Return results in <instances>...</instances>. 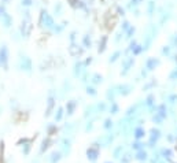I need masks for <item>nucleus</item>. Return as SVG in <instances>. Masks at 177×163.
<instances>
[{"instance_id":"f257e3e1","label":"nucleus","mask_w":177,"mask_h":163,"mask_svg":"<svg viewBox=\"0 0 177 163\" xmlns=\"http://www.w3.org/2000/svg\"><path fill=\"white\" fill-rule=\"evenodd\" d=\"M85 155H87V159L89 160V162H96V160L99 159V155H100L99 145H98V144H93L92 147L87 148Z\"/></svg>"},{"instance_id":"f03ea898","label":"nucleus","mask_w":177,"mask_h":163,"mask_svg":"<svg viewBox=\"0 0 177 163\" xmlns=\"http://www.w3.org/2000/svg\"><path fill=\"white\" fill-rule=\"evenodd\" d=\"M52 144H54V141H52V139H51V137H47V139H44V140H43L41 147H40V155L45 154V152H47L48 149L51 148V145H52Z\"/></svg>"},{"instance_id":"7ed1b4c3","label":"nucleus","mask_w":177,"mask_h":163,"mask_svg":"<svg viewBox=\"0 0 177 163\" xmlns=\"http://www.w3.org/2000/svg\"><path fill=\"white\" fill-rule=\"evenodd\" d=\"M62 158L63 155L60 151H52L50 154V156H48V163H59L62 160Z\"/></svg>"},{"instance_id":"20e7f679","label":"nucleus","mask_w":177,"mask_h":163,"mask_svg":"<svg viewBox=\"0 0 177 163\" xmlns=\"http://www.w3.org/2000/svg\"><path fill=\"white\" fill-rule=\"evenodd\" d=\"M54 106H55V100L54 97H50L47 101V113H45V117H50L52 113V110H54Z\"/></svg>"},{"instance_id":"39448f33","label":"nucleus","mask_w":177,"mask_h":163,"mask_svg":"<svg viewBox=\"0 0 177 163\" xmlns=\"http://www.w3.org/2000/svg\"><path fill=\"white\" fill-rule=\"evenodd\" d=\"M76 101L74 100H72V101H67V104H66V111H67V115H73V113H74V110H76Z\"/></svg>"},{"instance_id":"423d86ee","label":"nucleus","mask_w":177,"mask_h":163,"mask_svg":"<svg viewBox=\"0 0 177 163\" xmlns=\"http://www.w3.org/2000/svg\"><path fill=\"white\" fill-rule=\"evenodd\" d=\"M147 156H148V155H147V152L144 151V149H141V151H137V154H136V159L141 160V162L147 159Z\"/></svg>"},{"instance_id":"0eeeda50","label":"nucleus","mask_w":177,"mask_h":163,"mask_svg":"<svg viewBox=\"0 0 177 163\" xmlns=\"http://www.w3.org/2000/svg\"><path fill=\"white\" fill-rule=\"evenodd\" d=\"M30 148H32V142H26V144H24V147H22V154L29 155L30 154Z\"/></svg>"},{"instance_id":"6e6552de","label":"nucleus","mask_w":177,"mask_h":163,"mask_svg":"<svg viewBox=\"0 0 177 163\" xmlns=\"http://www.w3.org/2000/svg\"><path fill=\"white\" fill-rule=\"evenodd\" d=\"M122 151H124V148H122V147H118V148H115V149H114L113 155H114V158H115V159H120V158L122 156Z\"/></svg>"},{"instance_id":"1a4fd4ad","label":"nucleus","mask_w":177,"mask_h":163,"mask_svg":"<svg viewBox=\"0 0 177 163\" xmlns=\"http://www.w3.org/2000/svg\"><path fill=\"white\" fill-rule=\"evenodd\" d=\"M47 130H48V137H51V136H54L55 132H56V126H55V125H50Z\"/></svg>"},{"instance_id":"9d476101","label":"nucleus","mask_w":177,"mask_h":163,"mask_svg":"<svg viewBox=\"0 0 177 163\" xmlns=\"http://www.w3.org/2000/svg\"><path fill=\"white\" fill-rule=\"evenodd\" d=\"M62 118H63V110L59 107V108H58V111H56V114H55V121L59 122Z\"/></svg>"},{"instance_id":"9b49d317","label":"nucleus","mask_w":177,"mask_h":163,"mask_svg":"<svg viewBox=\"0 0 177 163\" xmlns=\"http://www.w3.org/2000/svg\"><path fill=\"white\" fill-rule=\"evenodd\" d=\"M143 136H144V130H143V129H140V128L136 129V132H135V137H136V139H141Z\"/></svg>"},{"instance_id":"f8f14e48","label":"nucleus","mask_w":177,"mask_h":163,"mask_svg":"<svg viewBox=\"0 0 177 163\" xmlns=\"http://www.w3.org/2000/svg\"><path fill=\"white\" fill-rule=\"evenodd\" d=\"M132 148L135 149V151H141V149H143V144H141V142H139V141H136L135 144L132 145Z\"/></svg>"},{"instance_id":"ddd939ff","label":"nucleus","mask_w":177,"mask_h":163,"mask_svg":"<svg viewBox=\"0 0 177 163\" xmlns=\"http://www.w3.org/2000/svg\"><path fill=\"white\" fill-rule=\"evenodd\" d=\"M111 126H113V122H111V119H106L105 125H103V128H105V129H110Z\"/></svg>"},{"instance_id":"4468645a","label":"nucleus","mask_w":177,"mask_h":163,"mask_svg":"<svg viewBox=\"0 0 177 163\" xmlns=\"http://www.w3.org/2000/svg\"><path fill=\"white\" fill-rule=\"evenodd\" d=\"M162 155L165 158H170L172 156V151L170 149H168V148H165V149H162Z\"/></svg>"},{"instance_id":"2eb2a0df","label":"nucleus","mask_w":177,"mask_h":163,"mask_svg":"<svg viewBox=\"0 0 177 163\" xmlns=\"http://www.w3.org/2000/svg\"><path fill=\"white\" fill-rule=\"evenodd\" d=\"M87 92H88V95H92V96L96 95V92H95V89H93V88H88Z\"/></svg>"},{"instance_id":"dca6fc26","label":"nucleus","mask_w":177,"mask_h":163,"mask_svg":"<svg viewBox=\"0 0 177 163\" xmlns=\"http://www.w3.org/2000/svg\"><path fill=\"white\" fill-rule=\"evenodd\" d=\"M117 110H118L117 106H113V110H111V111H113V114H117Z\"/></svg>"},{"instance_id":"f3484780","label":"nucleus","mask_w":177,"mask_h":163,"mask_svg":"<svg viewBox=\"0 0 177 163\" xmlns=\"http://www.w3.org/2000/svg\"><path fill=\"white\" fill-rule=\"evenodd\" d=\"M105 163H113V162H105Z\"/></svg>"}]
</instances>
